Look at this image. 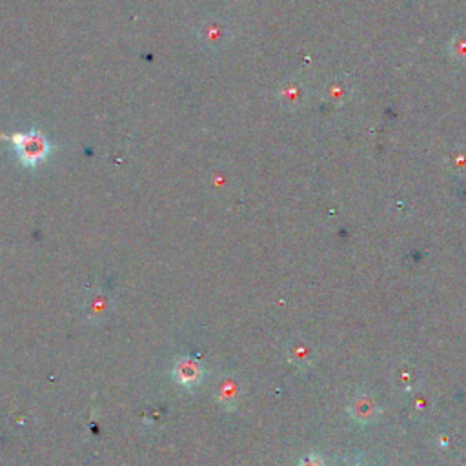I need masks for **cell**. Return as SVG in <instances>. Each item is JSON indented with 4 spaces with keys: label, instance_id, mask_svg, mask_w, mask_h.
Masks as SVG:
<instances>
[{
    "label": "cell",
    "instance_id": "4",
    "mask_svg": "<svg viewBox=\"0 0 466 466\" xmlns=\"http://www.w3.org/2000/svg\"><path fill=\"white\" fill-rule=\"evenodd\" d=\"M219 399L224 407H235L239 401V393H237V384L233 381H222L221 388H219Z\"/></svg>",
    "mask_w": 466,
    "mask_h": 466
},
{
    "label": "cell",
    "instance_id": "3",
    "mask_svg": "<svg viewBox=\"0 0 466 466\" xmlns=\"http://www.w3.org/2000/svg\"><path fill=\"white\" fill-rule=\"evenodd\" d=\"M375 412H377V408H375L368 399H359V401H356L354 408H351V414H354L356 421H359L363 425H366V423L374 419Z\"/></svg>",
    "mask_w": 466,
    "mask_h": 466
},
{
    "label": "cell",
    "instance_id": "1",
    "mask_svg": "<svg viewBox=\"0 0 466 466\" xmlns=\"http://www.w3.org/2000/svg\"><path fill=\"white\" fill-rule=\"evenodd\" d=\"M13 148L19 153L20 161L26 166H37L50 153V144L41 133L29 131V133H15L11 137Z\"/></svg>",
    "mask_w": 466,
    "mask_h": 466
},
{
    "label": "cell",
    "instance_id": "2",
    "mask_svg": "<svg viewBox=\"0 0 466 466\" xmlns=\"http://www.w3.org/2000/svg\"><path fill=\"white\" fill-rule=\"evenodd\" d=\"M204 377V368L198 361L191 357H180L173 366V379L180 386L194 388L197 386Z\"/></svg>",
    "mask_w": 466,
    "mask_h": 466
},
{
    "label": "cell",
    "instance_id": "5",
    "mask_svg": "<svg viewBox=\"0 0 466 466\" xmlns=\"http://www.w3.org/2000/svg\"><path fill=\"white\" fill-rule=\"evenodd\" d=\"M299 466H326L323 461V457L317 456V453H310L306 456L303 461L299 463Z\"/></svg>",
    "mask_w": 466,
    "mask_h": 466
}]
</instances>
